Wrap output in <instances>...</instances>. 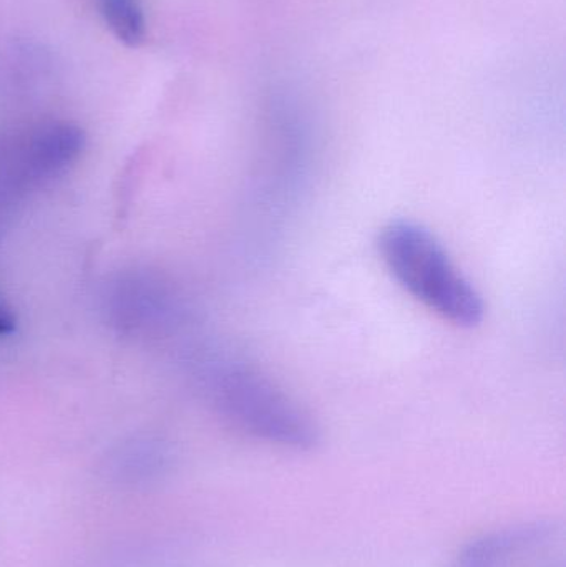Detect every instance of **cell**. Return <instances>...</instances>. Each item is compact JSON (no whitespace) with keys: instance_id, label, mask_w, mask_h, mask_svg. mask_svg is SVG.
Segmentation results:
<instances>
[{"instance_id":"obj_1","label":"cell","mask_w":566,"mask_h":567,"mask_svg":"<svg viewBox=\"0 0 566 567\" xmlns=\"http://www.w3.org/2000/svg\"><path fill=\"white\" fill-rule=\"evenodd\" d=\"M378 249L389 275L425 309L459 329L481 326L484 297L431 229L395 219L379 233Z\"/></svg>"},{"instance_id":"obj_2","label":"cell","mask_w":566,"mask_h":567,"mask_svg":"<svg viewBox=\"0 0 566 567\" xmlns=\"http://www.w3.org/2000/svg\"><path fill=\"white\" fill-rule=\"evenodd\" d=\"M219 412L233 426L268 445L312 452L322 442L315 416L258 367L231 360L213 377Z\"/></svg>"},{"instance_id":"obj_3","label":"cell","mask_w":566,"mask_h":567,"mask_svg":"<svg viewBox=\"0 0 566 567\" xmlns=\"http://www.w3.org/2000/svg\"><path fill=\"white\" fill-rule=\"evenodd\" d=\"M560 528L547 519L515 523L482 533L464 546L452 567H515L557 542Z\"/></svg>"},{"instance_id":"obj_4","label":"cell","mask_w":566,"mask_h":567,"mask_svg":"<svg viewBox=\"0 0 566 567\" xmlns=\"http://www.w3.org/2000/svg\"><path fill=\"white\" fill-rule=\"evenodd\" d=\"M85 146V133L69 122L40 126L29 143V163L39 175H53L75 162Z\"/></svg>"},{"instance_id":"obj_5","label":"cell","mask_w":566,"mask_h":567,"mask_svg":"<svg viewBox=\"0 0 566 567\" xmlns=\"http://www.w3.org/2000/svg\"><path fill=\"white\" fill-rule=\"evenodd\" d=\"M100 13L119 42L136 49L145 42L146 20L140 0H99Z\"/></svg>"},{"instance_id":"obj_6","label":"cell","mask_w":566,"mask_h":567,"mask_svg":"<svg viewBox=\"0 0 566 567\" xmlns=\"http://www.w3.org/2000/svg\"><path fill=\"white\" fill-rule=\"evenodd\" d=\"M17 320L12 310L0 300V337L16 332Z\"/></svg>"},{"instance_id":"obj_7","label":"cell","mask_w":566,"mask_h":567,"mask_svg":"<svg viewBox=\"0 0 566 567\" xmlns=\"http://www.w3.org/2000/svg\"><path fill=\"white\" fill-rule=\"evenodd\" d=\"M538 567H564V566H555V565H542V566H538Z\"/></svg>"}]
</instances>
